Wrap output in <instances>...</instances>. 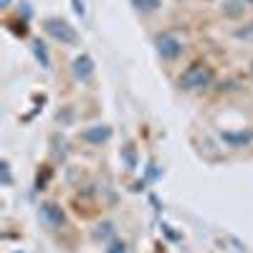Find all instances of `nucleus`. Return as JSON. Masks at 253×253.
<instances>
[{"instance_id":"obj_7","label":"nucleus","mask_w":253,"mask_h":253,"mask_svg":"<svg viewBox=\"0 0 253 253\" xmlns=\"http://www.w3.org/2000/svg\"><path fill=\"white\" fill-rule=\"evenodd\" d=\"M220 139L228 142L230 147H246L253 139V132H220Z\"/></svg>"},{"instance_id":"obj_17","label":"nucleus","mask_w":253,"mask_h":253,"mask_svg":"<svg viewBox=\"0 0 253 253\" xmlns=\"http://www.w3.org/2000/svg\"><path fill=\"white\" fill-rule=\"evenodd\" d=\"M243 3H246V5H253V0H243Z\"/></svg>"},{"instance_id":"obj_13","label":"nucleus","mask_w":253,"mask_h":253,"mask_svg":"<svg viewBox=\"0 0 253 253\" xmlns=\"http://www.w3.org/2000/svg\"><path fill=\"white\" fill-rule=\"evenodd\" d=\"M0 172H3V185H5V187H10L13 177H10V165H8V160L0 162Z\"/></svg>"},{"instance_id":"obj_12","label":"nucleus","mask_w":253,"mask_h":253,"mask_svg":"<svg viewBox=\"0 0 253 253\" xmlns=\"http://www.w3.org/2000/svg\"><path fill=\"white\" fill-rule=\"evenodd\" d=\"M104 253H126V243L124 241H112L107 248H104Z\"/></svg>"},{"instance_id":"obj_11","label":"nucleus","mask_w":253,"mask_h":253,"mask_svg":"<svg viewBox=\"0 0 253 253\" xmlns=\"http://www.w3.org/2000/svg\"><path fill=\"white\" fill-rule=\"evenodd\" d=\"M233 36H236L238 41H253V20H251V23H246L243 28H236Z\"/></svg>"},{"instance_id":"obj_3","label":"nucleus","mask_w":253,"mask_h":253,"mask_svg":"<svg viewBox=\"0 0 253 253\" xmlns=\"http://www.w3.org/2000/svg\"><path fill=\"white\" fill-rule=\"evenodd\" d=\"M155 46H157V53L162 56V61H175V58H180V53H182V41L177 38V36H172V33H157L155 36Z\"/></svg>"},{"instance_id":"obj_6","label":"nucleus","mask_w":253,"mask_h":253,"mask_svg":"<svg viewBox=\"0 0 253 253\" xmlns=\"http://www.w3.org/2000/svg\"><path fill=\"white\" fill-rule=\"evenodd\" d=\"M71 71H74L76 81H89V79L94 76V58H91L89 53H81V56H76V58H74V66H71Z\"/></svg>"},{"instance_id":"obj_15","label":"nucleus","mask_w":253,"mask_h":253,"mask_svg":"<svg viewBox=\"0 0 253 253\" xmlns=\"http://www.w3.org/2000/svg\"><path fill=\"white\" fill-rule=\"evenodd\" d=\"M74 10H76L79 15H84V3H81V0H74Z\"/></svg>"},{"instance_id":"obj_10","label":"nucleus","mask_w":253,"mask_h":253,"mask_svg":"<svg viewBox=\"0 0 253 253\" xmlns=\"http://www.w3.org/2000/svg\"><path fill=\"white\" fill-rule=\"evenodd\" d=\"M109 236H114V223H112V220L99 223L96 230H94V241H107Z\"/></svg>"},{"instance_id":"obj_5","label":"nucleus","mask_w":253,"mask_h":253,"mask_svg":"<svg viewBox=\"0 0 253 253\" xmlns=\"http://www.w3.org/2000/svg\"><path fill=\"white\" fill-rule=\"evenodd\" d=\"M41 220H43L46 225L51 228H61L63 223H66V213H63V208L58 203H41Z\"/></svg>"},{"instance_id":"obj_2","label":"nucleus","mask_w":253,"mask_h":253,"mask_svg":"<svg viewBox=\"0 0 253 253\" xmlns=\"http://www.w3.org/2000/svg\"><path fill=\"white\" fill-rule=\"evenodd\" d=\"M43 31L56 41V43H61V46H76V43H79L76 28L69 23V20H63V18H58V15H51V18L43 20Z\"/></svg>"},{"instance_id":"obj_9","label":"nucleus","mask_w":253,"mask_h":253,"mask_svg":"<svg viewBox=\"0 0 253 253\" xmlns=\"http://www.w3.org/2000/svg\"><path fill=\"white\" fill-rule=\"evenodd\" d=\"M132 8L137 10V13H155V10H160L162 8V0H132Z\"/></svg>"},{"instance_id":"obj_8","label":"nucleus","mask_w":253,"mask_h":253,"mask_svg":"<svg viewBox=\"0 0 253 253\" xmlns=\"http://www.w3.org/2000/svg\"><path fill=\"white\" fill-rule=\"evenodd\" d=\"M33 56L38 58V63H41V69H51V53H48V48H46V43L41 38H36L33 41Z\"/></svg>"},{"instance_id":"obj_18","label":"nucleus","mask_w":253,"mask_h":253,"mask_svg":"<svg viewBox=\"0 0 253 253\" xmlns=\"http://www.w3.org/2000/svg\"><path fill=\"white\" fill-rule=\"evenodd\" d=\"M251 76H253V63H251Z\"/></svg>"},{"instance_id":"obj_1","label":"nucleus","mask_w":253,"mask_h":253,"mask_svg":"<svg viewBox=\"0 0 253 253\" xmlns=\"http://www.w3.org/2000/svg\"><path fill=\"white\" fill-rule=\"evenodd\" d=\"M213 81H215V71H213V66H208L205 61L190 63V66L180 74V79H177V84H180L182 91H200V89H208V86H213Z\"/></svg>"},{"instance_id":"obj_16","label":"nucleus","mask_w":253,"mask_h":253,"mask_svg":"<svg viewBox=\"0 0 253 253\" xmlns=\"http://www.w3.org/2000/svg\"><path fill=\"white\" fill-rule=\"evenodd\" d=\"M10 3L13 0H0V8H10Z\"/></svg>"},{"instance_id":"obj_4","label":"nucleus","mask_w":253,"mask_h":253,"mask_svg":"<svg viewBox=\"0 0 253 253\" xmlns=\"http://www.w3.org/2000/svg\"><path fill=\"white\" fill-rule=\"evenodd\" d=\"M112 126L109 124H91L86 126V129H81V142H86V144H104V142H109L112 139Z\"/></svg>"},{"instance_id":"obj_14","label":"nucleus","mask_w":253,"mask_h":253,"mask_svg":"<svg viewBox=\"0 0 253 253\" xmlns=\"http://www.w3.org/2000/svg\"><path fill=\"white\" fill-rule=\"evenodd\" d=\"M236 5H238V0H228V3H225V13L228 15H238L243 8H236Z\"/></svg>"}]
</instances>
